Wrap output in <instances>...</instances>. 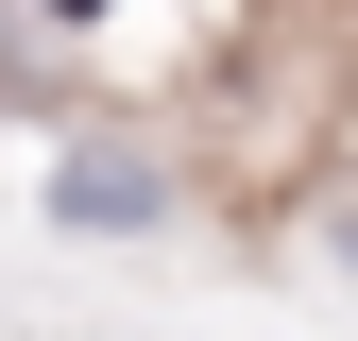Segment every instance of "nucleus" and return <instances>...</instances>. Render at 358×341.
<instances>
[{"label": "nucleus", "instance_id": "1", "mask_svg": "<svg viewBox=\"0 0 358 341\" xmlns=\"http://www.w3.org/2000/svg\"><path fill=\"white\" fill-rule=\"evenodd\" d=\"M154 205H171V188H154L137 154H52V222H69V239H154Z\"/></svg>", "mask_w": 358, "mask_h": 341}, {"label": "nucleus", "instance_id": "2", "mask_svg": "<svg viewBox=\"0 0 358 341\" xmlns=\"http://www.w3.org/2000/svg\"><path fill=\"white\" fill-rule=\"evenodd\" d=\"M34 17H52V34H103V17H137V0H34Z\"/></svg>", "mask_w": 358, "mask_h": 341}]
</instances>
